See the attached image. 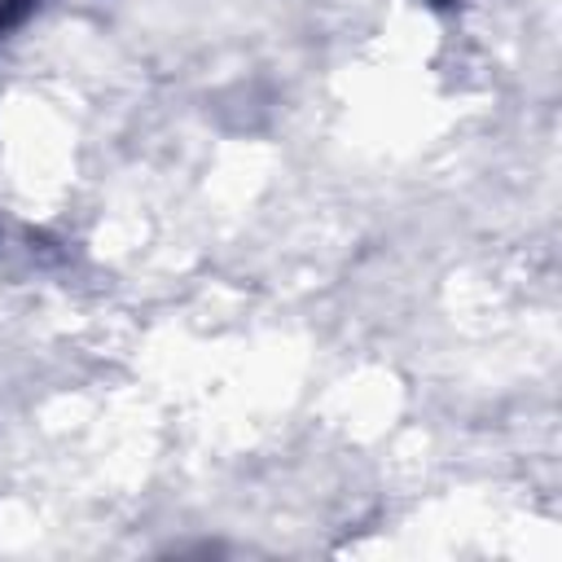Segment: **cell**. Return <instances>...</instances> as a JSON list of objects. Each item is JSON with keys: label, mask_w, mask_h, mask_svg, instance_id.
Listing matches in <instances>:
<instances>
[{"label": "cell", "mask_w": 562, "mask_h": 562, "mask_svg": "<svg viewBox=\"0 0 562 562\" xmlns=\"http://www.w3.org/2000/svg\"><path fill=\"white\" fill-rule=\"evenodd\" d=\"M439 4H443V0H439Z\"/></svg>", "instance_id": "cell-1"}]
</instances>
